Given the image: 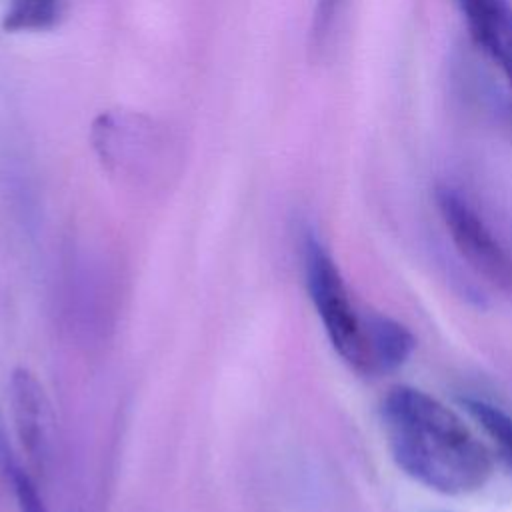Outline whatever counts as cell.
Segmentation results:
<instances>
[{
	"mask_svg": "<svg viewBox=\"0 0 512 512\" xmlns=\"http://www.w3.org/2000/svg\"><path fill=\"white\" fill-rule=\"evenodd\" d=\"M380 420L394 464L428 490L464 496L490 480V450L454 410L428 392L392 386L382 398Z\"/></svg>",
	"mask_w": 512,
	"mask_h": 512,
	"instance_id": "1",
	"label": "cell"
},
{
	"mask_svg": "<svg viewBox=\"0 0 512 512\" xmlns=\"http://www.w3.org/2000/svg\"><path fill=\"white\" fill-rule=\"evenodd\" d=\"M304 270L312 304L334 352L352 370L366 374V314L356 310L334 258L312 232L304 238Z\"/></svg>",
	"mask_w": 512,
	"mask_h": 512,
	"instance_id": "2",
	"label": "cell"
},
{
	"mask_svg": "<svg viewBox=\"0 0 512 512\" xmlns=\"http://www.w3.org/2000/svg\"><path fill=\"white\" fill-rule=\"evenodd\" d=\"M436 206L458 254L488 282L512 290V252L498 240L496 232L456 188L440 186Z\"/></svg>",
	"mask_w": 512,
	"mask_h": 512,
	"instance_id": "3",
	"label": "cell"
},
{
	"mask_svg": "<svg viewBox=\"0 0 512 512\" xmlns=\"http://www.w3.org/2000/svg\"><path fill=\"white\" fill-rule=\"evenodd\" d=\"M476 48L498 68L512 102V2L456 0Z\"/></svg>",
	"mask_w": 512,
	"mask_h": 512,
	"instance_id": "4",
	"label": "cell"
},
{
	"mask_svg": "<svg viewBox=\"0 0 512 512\" xmlns=\"http://www.w3.org/2000/svg\"><path fill=\"white\" fill-rule=\"evenodd\" d=\"M12 406L22 446L36 468L44 466L48 454V404L42 386L26 368L12 374Z\"/></svg>",
	"mask_w": 512,
	"mask_h": 512,
	"instance_id": "5",
	"label": "cell"
},
{
	"mask_svg": "<svg viewBox=\"0 0 512 512\" xmlns=\"http://www.w3.org/2000/svg\"><path fill=\"white\" fill-rule=\"evenodd\" d=\"M414 346L416 340L404 324L386 314H366V374L398 370L412 356Z\"/></svg>",
	"mask_w": 512,
	"mask_h": 512,
	"instance_id": "6",
	"label": "cell"
},
{
	"mask_svg": "<svg viewBox=\"0 0 512 512\" xmlns=\"http://www.w3.org/2000/svg\"><path fill=\"white\" fill-rule=\"evenodd\" d=\"M64 8V0H10L2 18L8 32H30L52 28Z\"/></svg>",
	"mask_w": 512,
	"mask_h": 512,
	"instance_id": "7",
	"label": "cell"
},
{
	"mask_svg": "<svg viewBox=\"0 0 512 512\" xmlns=\"http://www.w3.org/2000/svg\"><path fill=\"white\" fill-rule=\"evenodd\" d=\"M462 404L512 464V414L484 398H466Z\"/></svg>",
	"mask_w": 512,
	"mask_h": 512,
	"instance_id": "8",
	"label": "cell"
},
{
	"mask_svg": "<svg viewBox=\"0 0 512 512\" xmlns=\"http://www.w3.org/2000/svg\"><path fill=\"white\" fill-rule=\"evenodd\" d=\"M0 470H2V474L6 476V480L10 482V486L14 490L20 512H48L40 494H38V488H36L34 480L14 460L8 444L4 442L2 432H0Z\"/></svg>",
	"mask_w": 512,
	"mask_h": 512,
	"instance_id": "9",
	"label": "cell"
},
{
	"mask_svg": "<svg viewBox=\"0 0 512 512\" xmlns=\"http://www.w3.org/2000/svg\"><path fill=\"white\" fill-rule=\"evenodd\" d=\"M342 0H316L312 26H310V44L316 52L324 50L332 38Z\"/></svg>",
	"mask_w": 512,
	"mask_h": 512,
	"instance_id": "10",
	"label": "cell"
}]
</instances>
